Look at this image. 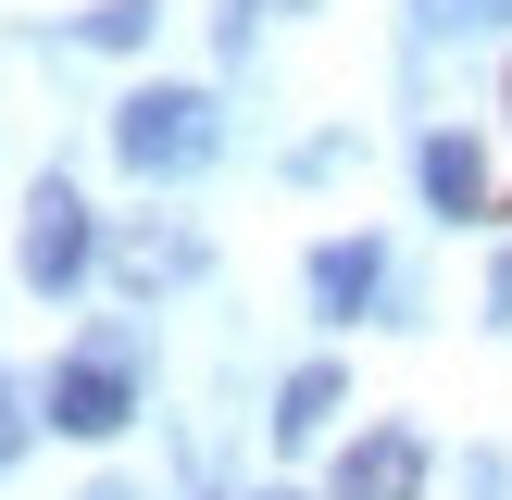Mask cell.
<instances>
[{
  "label": "cell",
  "instance_id": "obj_1",
  "mask_svg": "<svg viewBox=\"0 0 512 500\" xmlns=\"http://www.w3.org/2000/svg\"><path fill=\"white\" fill-rule=\"evenodd\" d=\"M113 150H125L138 175H188L200 150H213V100H200V88H138V100L113 113Z\"/></svg>",
  "mask_w": 512,
  "mask_h": 500
},
{
  "label": "cell",
  "instance_id": "obj_2",
  "mask_svg": "<svg viewBox=\"0 0 512 500\" xmlns=\"http://www.w3.org/2000/svg\"><path fill=\"white\" fill-rule=\"evenodd\" d=\"M50 425H63V438H113L125 425V338H100L88 363L50 375Z\"/></svg>",
  "mask_w": 512,
  "mask_h": 500
},
{
  "label": "cell",
  "instance_id": "obj_3",
  "mask_svg": "<svg viewBox=\"0 0 512 500\" xmlns=\"http://www.w3.org/2000/svg\"><path fill=\"white\" fill-rule=\"evenodd\" d=\"M75 263H88V200H75V188H38V200H25V275L63 288Z\"/></svg>",
  "mask_w": 512,
  "mask_h": 500
},
{
  "label": "cell",
  "instance_id": "obj_4",
  "mask_svg": "<svg viewBox=\"0 0 512 500\" xmlns=\"http://www.w3.org/2000/svg\"><path fill=\"white\" fill-rule=\"evenodd\" d=\"M413 488H425V438L413 425H375V438L338 463V500H413Z\"/></svg>",
  "mask_w": 512,
  "mask_h": 500
},
{
  "label": "cell",
  "instance_id": "obj_5",
  "mask_svg": "<svg viewBox=\"0 0 512 500\" xmlns=\"http://www.w3.org/2000/svg\"><path fill=\"white\" fill-rule=\"evenodd\" d=\"M425 200H438V213H512L488 188V163H475V138H425Z\"/></svg>",
  "mask_w": 512,
  "mask_h": 500
},
{
  "label": "cell",
  "instance_id": "obj_6",
  "mask_svg": "<svg viewBox=\"0 0 512 500\" xmlns=\"http://www.w3.org/2000/svg\"><path fill=\"white\" fill-rule=\"evenodd\" d=\"M188 263H200L188 225H125V238H113V275H125V288H175Z\"/></svg>",
  "mask_w": 512,
  "mask_h": 500
},
{
  "label": "cell",
  "instance_id": "obj_7",
  "mask_svg": "<svg viewBox=\"0 0 512 500\" xmlns=\"http://www.w3.org/2000/svg\"><path fill=\"white\" fill-rule=\"evenodd\" d=\"M313 300H325V313H363V300H375V238H325L313 250Z\"/></svg>",
  "mask_w": 512,
  "mask_h": 500
},
{
  "label": "cell",
  "instance_id": "obj_8",
  "mask_svg": "<svg viewBox=\"0 0 512 500\" xmlns=\"http://www.w3.org/2000/svg\"><path fill=\"white\" fill-rule=\"evenodd\" d=\"M325 413H338V363H300V375H288V400H275V438H288V450H300V438H325Z\"/></svg>",
  "mask_w": 512,
  "mask_h": 500
},
{
  "label": "cell",
  "instance_id": "obj_9",
  "mask_svg": "<svg viewBox=\"0 0 512 500\" xmlns=\"http://www.w3.org/2000/svg\"><path fill=\"white\" fill-rule=\"evenodd\" d=\"M13 450H25V400L0 388V463H13Z\"/></svg>",
  "mask_w": 512,
  "mask_h": 500
},
{
  "label": "cell",
  "instance_id": "obj_10",
  "mask_svg": "<svg viewBox=\"0 0 512 500\" xmlns=\"http://www.w3.org/2000/svg\"><path fill=\"white\" fill-rule=\"evenodd\" d=\"M238 13H313V0H238Z\"/></svg>",
  "mask_w": 512,
  "mask_h": 500
},
{
  "label": "cell",
  "instance_id": "obj_11",
  "mask_svg": "<svg viewBox=\"0 0 512 500\" xmlns=\"http://www.w3.org/2000/svg\"><path fill=\"white\" fill-rule=\"evenodd\" d=\"M250 500H288V488H250Z\"/></svg>",
  "mask_w": 512,
  "mask_h": 500
}]
</instances>
